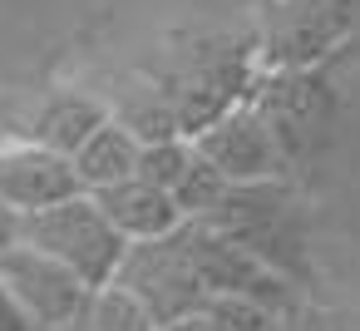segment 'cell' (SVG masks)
Listing matches in <instances>:
<instances>
[{
  "instance_id": "1",
  "label": "cell",
  "mask_w": 360,
  "mask_h": 331,
  "mask_svg": "<svg viewBox=\"0 0 360 331\" xmlns=\"http://www.w3.org/2000/svg\"><path fill=\"white\" fill-rule=\"evenodd\" d=\"M257 80H262L257 35H198L188 40V50H178L173 65L158 70V85L168 89V104L188 139L207 129L217 114L252 99Z\"/></svg>"
},
{
  "instance_id": "17",
  "label": "cell",
  "mask_w": 360,
  "mask_h": 331,
  "mask_svg": "<svg viewBox=\"0 0 360 331\" xmlns=\"http://www.w3.org/2000/svg\"><path fill=\"white\" fill-rule=\"evenodd\" d=\"M281 331H340V321L330 316V311H321V306H311L306 296L281 316Z\"/></svg>"
},
{
  "instance_id": "9",
  "label": "cell",
  "mask_w": 360,
  "mask_h": 331,
  "mask_svg": "<svg viewBox=\"0 0 360 331\" xmlns=\"http://www.w3.org/2000/svg\"><path fill=\"white\" fill-rule=\"evenodd\" d=\"M198 154L227 173V183H266V178H286L291 173V158L276 139V129L266 124V114L242 99L237 109L217 114L207 129L193 134Z\"/></svg>"
},
{
  "instance_id": "3",
  "label": "cell",
  "mask_w": 360,
  "mask_h": 331,
  "mask_svg": "<svg viewBox=\"0 0 360 331\" xmlns=\"http://www.w3.org/2000/svg\"><path fill=\"white\" fill-rule=\"evenodd\" d=\"M20 237L55 252L60 262H70L89 287H109L129 252V237L109 223V213L99 208V198L89 188H75L45 208L20 213Z\"/></svg>"
},
{
  "instance_id": "5",
  "label": "cell",
  "mask_w": 360,
  "mask_h": 331,
  "mask_svg": "<svg viewBox=\"0 0 360 331\" xmlns=\"http://www.w3.org/2000/svg\"><path fill=\"white\" fill-rule=\"evenodd\" d=\"M355 30V0H262L257 6V55L262 70L326 65Z\"/></svg>"
},
{
  "instance_id": "21",
  "label": "cell",
  "mask_w": 360,
  "mask_h": 331,
  "mask_svg": "<svg viewBox=\"0 0 360 331\" xmlns=\"http://www.w3.org/2000/svg\"><path fill=\"white\" fill-rule=\"evenodd\" d=\"M65 331H89V321H75V326H65Z\"/></svg>"
},
{
  "instance_id": "19",
  "label": "cell",
  "mask_w": 360,
  "mask_h": 331,
  "mask_svg": "<svg viewBox=\"0 0 360 331\" xmlns=\"http://www.w3.org/2000/svg\"><path fill=\"white\" fill-rule=\"evenodd\" d=\"M11 242H20V208H11L6 198H0V252H6Z\"/></svg>"
},
{
  "instance_id": "20",
  "label": "cell",
  "mask_w": 360,
  "mask_h": 331,
  "mask_svg": "<svg viewBox=\"0 0 360 331\" xmlns=\"http://www.w3.org/2000/svg\"><path fill=\"white\" fill-rule=\"evenodd\" d=\"M163 331H217V326H212L202 311H193V316H178V321H168Z\"/></svg>"
},
{
  "instance_id": "8",
  "label": "cell",
  "mask_w": 360,
  "mask_h": 331,
  "mask_svg": "<svg viewBox=\"0 0 360 331\" xmlns=\"http://www.w3.org/2000/svg\"><path fill=\"white\" fill-rule=\"evenodd\" d=\"M183 237H188V252H193V267L212 292H232V296H257L276 311H291L301 301V287L291 277H281L276 267H266L257 252H247L242 242H232L222 227L202 223V218H188L183 223Z\"/></svg>"
},
{
  "instance_id": "6",
  "label": "cell",
  "mask_w": 360,
  "mask_h": 331,
  "mask_svg": "<svg viewBox=\"0 0 360 331\" xmlns=\"http://www.w3.org/2000/svg\"><path fill=\"white\" fill-rule=\"evenodd\" d=\"M0 282L11 287V296L45 326V331H65L75 321L89 316V301L99 287H89L70 262H60L55 252L35 247V242H11L0 252Z\"/></svg>"
},
{
  "instance_id": "13",
  "label": "cell",
  "mask_w": 360,
  "mask_h": 331,
  "mask_svg": "<svg viewBox=\"0 0 360 331\" xmlns=\"http://www.w3.org/2000/svg\"><path fill=\"white\" fill-rule=\"evenodd\" d=\"M84 321H89V331H163V321L129 287H119V282H109V287L94 292Z\"/></svg>"
},
{
  "instance_id": "2",
  "label": "cell",
  "mask_w": 360,
  "mask_h": 331,
  "mask_svg": "<svg viewBox=\"0 0 360 331\" xmlns=\"http://www.w3.org/2000/svg\"><path fill=\"white\" fill-rule=\"evenodd\" d=\"M212 227H222L232 242H242L247 252H257L266 267H276L281 277H291L296 287H311L316 262H311V232H306V208L291 193L286 178H266V183H232L222 193V203L202 218Z\"/></svg>"
},
{
  "instance_id": "7",
  "label": "cell",
  "mask_w": 360,
  "mask_h": 331,
  "mask_svg": "<svg viewBox=\"0 0 360 331\" xmlns=\"http://www.w3.org/2000/svg\"><path fill=\"white\" fill-rule=\"evenodd\" d=\"M119 287H129L163 326L178 321V316H193L202 301H207V287L193 267V252H188V237L183 227L168 232V237H148V242H129L119 272H114Z\"/></svg>"
},
{
  "instance_id": "10",
  "label": "cell",
  "mask_w": 360,
  "mask_h": 331,
  "mask_svg": "<svg viewBox=\"0 0 360 331\" xmlns=\"http://www.w3.org/2000/svg\"><path fill=\"white\" fill-rule=\"evenodd\" d=\"M94 198H99V208L109 213V223H114L129 242L168 237V232H178V227L188 223L183 208H178V198H173L168 188H158L153 178H143V173L124 178V183H109V188H94Z\"/></svg>"
},
{
  "instance_id": "14",
  "label": "cell",
  "mask_w": 360,
  "mask_h": 331,
  "mask_svg": "<svg viewBox=\"0 0 360 331\" xmlns=\"http://www.w3.org/2000/svg\"><path fill=\"white\" fill-rule=\"evenodd\" d=\"M198 311L217 331H281V316H286V311H276L257 296H232V292H212Z\"/></svg>"
},
{
  "instance_id": "11",
  "label": "cell",
  "mask_w": 360,
  "mask_h": 331,
  "mask_svg": "<svg viewBox=\"0 0 360 331\" xmlns=\"http://www.w3.org/2000/svg\"><path fill=\"white\" fill-rule=\"evenodd\" d=\"M114 114V104H104L99 94H84V89H55L50 99H40V109L30 114V129H25V139H35V144H45V149H55V154H75L104 119Z\"/></svg>"
},
{
  "instance_id": "16",
  "label": "cell",
  "mask_w": 360,
  "mask_h": 331,
  "mask_svg": "<svg viewBox=\"0 0 360 331\" xmlns=\"http://www.w3.org/2000/svg\"><path fill=\"white\" fill-rule=\"evenodd\" d=\"M232 183H227V173L222 168H212L202 154L193 158V168L183 173V183L173 188V198H178V208H183V218H207L217 203H222V193H227Z\"/></svg>"
},
{
  "instance_id": "4",
  "label": "cell",
  "mask_w": 360,
  "mask_h": 331,
  "mask_svg": "<svg viewBox=\"0 0 360 331\" xmlns=\"http://www.w3.org/2000/svg\"><path fill=\"white\" fill-rule=\"evenodd\" d=\"M252 104L266 114V124L276 129L291 168L311 163L330 134H335V85L326 75V65H301V70H262Z\"/></svg>"
},
{
  "instance_id": "18",
  "label": "cell",
  "mask_w": 360,
  "mask_h": 331,
  "mask_svg": "<svg viewBox=\"0 0 360 331\" xmlns=\"http://www.w3.org/2000/svg\"><path fill=\"white\" fill-rule=\"evenodd\" d=\"M0 331H45V326H40V321H35V316L11 296V287H6V282H0Z\"/></svg>"
},
{
  "instance_id": "12",
  "label": "cell",
  "mask_w": 360,
  "mask_h": 331,
  "mask_svg": "<svg viewBox=\"0 0 360 331\" xmlns=\"http://www.w3.org/2000/svg\"><path fill=\"white\" fill-rule=\"evenodd\" d=\"M139 158H143V139H139L119 114H109V119L70 154L75 178H79V188H89V193L134 178V173H139Z\"/></svg>"
},
{
  "instance_id": "15",
  "label": "cell",
  "mask_w": 360,
  "mask_h": 331,
  "mask_svg": "<svg viewBox=\"0 0 360 331\" xmlns=\"http://www.w3.org/2000/svg\"><path fill=\"white\" fill-rule=\"evenodd\" d=\"M193 158H198V144L188 139V134H168V139H148L143 144V158H139V173L143 178H153L158 188H178L183 183V173L193 168Z\"/></svg>"
}]
</instances>
